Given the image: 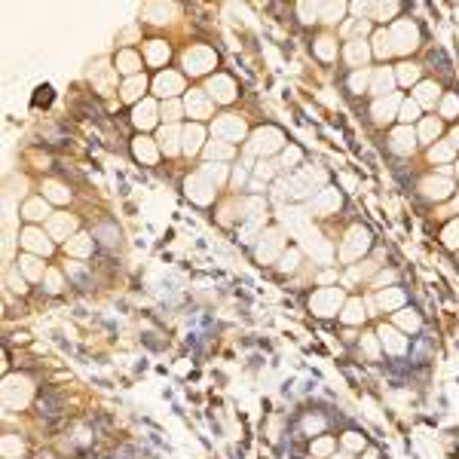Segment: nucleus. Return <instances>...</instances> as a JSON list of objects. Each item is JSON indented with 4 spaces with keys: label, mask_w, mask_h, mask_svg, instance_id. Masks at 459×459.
<instances>
[{
    "label": "nucleus",
    "mask_w": 459,
    "mask_h": 459,
    "mask_svg": "<svg viewBox=\"0 0 459 459\" xmlns=\"http://www.w3.org/2000/svg\"><path fill=\"white\" fill-rule=\"evenodd\" d=\"M389 40H392V52H410L417 46V28L410 21H398V25L389 31Z\"/></svg>",
    "instance_id": "obj_1"
},
{
    "label": "nucleus",
    "mask_w": 459,
    "mask_h": 459,
    "mask_svg": "<svg viewBox=\"0 0 459 459\" xmlns=\"http://www.w3.org/2000/svg\"><path fill=\"white\" fill-rule=\"evenodd\" d=\"M211 62H214V55L209 52V49H190L187 55H184V64H187V71H193V74H202V71H209L211 67Z\"/></svg>",
    "instance_id": "obj_2"
},
{
    "label": "nucleus",
    "mask_w": 459,
    "mask_h": 459,
    "mask_svg": "<svg viewBox=\"0 0 459 459\" xmlns=\"http://www.w3.org/2000/svg\"><path fill=\"white\" fill-rule=\"evenodd\" d=\"M279 132L275 129H260L257 135H254V150H263V153H270V150H275L279 147Z\"/></svg>",
    "instance_id": "obj_3"
},
{
    "label": "nucleus",
    "mask_w": 459,
    "mask_h": 459,
    "mask_svg": "<svg viewBox=\"0 0 459 459\" xmlns=\"http://www.w3.org/2000/svg\"><path fill=\"white\" fill-rule=\"evenodd\" d=\"M156 107H153V101H141V104L135 107V125L138 129H150V125L156 123Z\"/></svg>",
    "instance_id": "obj_4"
},
{
    "label": "nucleus",
    "mask_w": 459,
    "mask_h": 459,
    "mask_svg": "<svg viewBox=\"0 0 459 459\" xmlns=\"http://www.w3.org/2000/svg\"><path fill=\"white\" fill-rule=\"evenodd\" d=\"M156 92H159L163 98H166V95H175V92H181V77H178V74H171V71H168V74H159V77H156Z\"/></svg>",
    "instance_id": "obj_5"
},
{
    "label": "nucleus",
    "mask_w": 459,
    "mask_h": 459,
    "mask_svg": "<svg viewBox=\"0 0 459 459\" xmlns=\"http://www.w3.org/2000/svg\"><path fill=\"white\" fill-rule=\"evenodd\" d=\"M413 144H417V135H413L410 129H401V132L392 135V150H398V153L413 150Z\"/></svg>",
    "instance_id": "obj_6"
},
{
    "label": "nucleus",
    "mask_w": 459,
    "mask_h": 459,
    "mask_svg": "<svg viewBox=\"0 0 459 459\" xmlns=\"http://www.w3.org/2000/svg\"><path fill=\"white\" fill-rule=\"evenodd\" d=\"M21 242H25V248L31 251H49V242H46V236L40 233V230H25V236H21Z\"/></svg>",
    "instance_id": "obj_7"
},
{
    "label": "nucleus",
    "mask_w": 459,
    "mask_h": 459,
    "mask_svg": "<svg viewBox=\"0 0 459 459\" xmlns=\"http://www.w3.org/2000/svg\"><path fill=\"white\" fill-rule=\"evenodd\" d=\"M187 110H190V117H209V101L202 98V92H190L187 95Z\"/></svg>",
    "instance_id": "obj_8"
},
{
    "label": "nucleus",
    "mask_w": 459,
    "mask_h": 459,
    "mask_svg": "<svg viewBox=\"0 0 459 459\" xmlns=\"http://www.w3.org/2000/svg\"><path fill=\"white\" fill-rule=\"evenodd\" d=\"M422 190H426V196H432V199H444L447 193H450V184L444 178H432V181L422 184Z\"/></svg>",
    "instance_id": "obj_9"
},
{
    "label": "nucleus",
    "mask_w": 459,
    "mask_h": 459,
    "mask_svg": "<svg viewBox=\"0 0 459 459\" xmlns=\"http://www.w3.org/2000/svg\"><path fill=\"white\" fill-rule=\"evenodd\" d=\"M395 107H398V95H389L386 101H380V104L374 107V117L380 120V123H383V120H392V110H395Z\"/></svg>",
    "instance_id": "obj_10"
},
{
    "label": "nucleus",
    "mask_w": 459,
    "mask_h": 459,
    "mask_svg": "<svg viewBox=\"0 0 459 459\" xmlns=\"http://www.w3.org/2000/svg\"><path fill=\"white\" fill-rule=\"evenodd\" d=\"M389 89H392V74H389L386 67H383V71H376L371 92H376V95H389Z\"/></svg>",
    "instance_id": "obj_11"
},
{
    "label": "nucleus",
    "mask_w": 459,
    "mask_h": 459,
    "mask_svg": "<svg viewBox=\"0 0 459 459\" xmlns=\"http://www.w3.org/2000/svg\"><path fill=\"white\" fill-rule=\"evenodd\" d=\"M199 141H202V129H199V125H190V129L184 132V150L196 153L199 150Z\"/></svg>",
    "instance_id": "obj_12"
},
{
    "label": "nucleus",
    "mask_w": 459,
    "mask_h": 459,
    "mask_svg": "<svg viewBox=\"0 0 459 459\" xmlns=\"http://www.w3.org/2000/svg\"><path fill=\"white\" fill-rule=\"evenodd\" d=\"M214 132H221V135H233V138H239L242 135V120L239 117H230V120H221L214 125Z\"/></svg>",
    "instance_id": "obj_13"
},
{
    "label": "nucleus",
    "mask_w": 459,
    "mask_h": 459,
    "mask_svg": "<svg viewBox=\"0 0 459 459\" xmlns=\"http://www.w3.org/2000/svg\"><path fill=\"white\" fill-rule=\"evenodd\" d=\"M211 95H217L221 101H230V98H233V83H230V80H224V77L211 80Z\"/></svg>",
    "instance_id": "obj_14"
},
{
    "label": "nucleus",
    "mask_w": 459,
    "mask_h": 459,
    "mask_svg": "<svg viewBox=\"0 0 459 459\" xmlns=\"http://www.w3.org/2000/svg\"><path fill=\"white\" fill-rule=\"evenodd\" d=\"M144 86H147V83H144V77H132L129 83L123 86V98H125V101H135V98L144 92Z\"/></svg>",
    "instance_id": "obj_15"
},
{
    "label": "nucleus",
    "mask_w": 459,
    "mask_h": 459,
    "mask_svg": "<svg viewBox=\"0 0 459 459\" xmlns=\"http://www.w3.org/2000/svg\"><path fill=\"white\" fill-rule=\"evenodd\" d=\"M46 214H49V205H46L43 199H31L25 205V217H31V221H40V217H46Z\"/></svg>",
    "instance_id": "obj_16"
},
{
    "label": "nucleus",
    "mask_w": 459,
    "mask_h": 459,
    "mask_svg": "<svg viewBox=\"0 0 459 459\" xmlns=\"http://www.w3.org/2000/svg\"><path fill=\"white\" fill-rule=\"evenodd\" d=\"M159 141H163L166 153H178V129H175V125H168V129L159 132Z\"/></svg>",
    "instance_id": "obj_17"
},
{
    "label": "nucleus",
    "mask_w": 459,
    "mask_h": 459,
    "mask_svg": "<svg viewBox=\"0 0 459 459\" xmlns=\"http://www.w3.org/2000/svg\"><path fill=\"white\" fill-rule=\"evenodd\" d=\"M435 98H438V86L435 83H422L417 89V104H435Z\"/></svg>",
    "instance_id": "obj_18"
},
{
    "label": "nucleus",
    "mask_w": 459,
    "mask_h": 459,
    "mask_svg": "<svg viewBox=\"0 0 459 459\" xmlns=\"http://www.w3.org/2000/svg\"><path fill=\"white\" fill-rule=\"evenodd\" d=\"M135 153H138V159H144V163H153L156 159V150H153V144L147 141V138H138L135 141Z\"/></svg>",
    "instance_id": "obj_19"
},
{
    "label": "nucleus",
    "mask_w": 459,
    "mask_h": 459,
    "mask_svg": "<svg viewBox=\"0 0 459 459\" xmlns=\"http://www.w3.org/2000/svg\"><path fill=\"white\" fill-rule=\"evenodd\" d=\"M117 64H120V71H125V74H132V71H138V67H141V59H138L135 52H123Z\"/></svg>",
    "instance_id": "obj_20"
},
{
    "label": "nucleus",
    "mask_w": 459,
    "mask_h": 459,
    "mask_svg": "<svg viewBox=\"0 0 459 459\" xmlns=\"http://www.w3.org/2000/svg\"><path fill=\"white\" fill-rule=\"evenodd\" d=\"M346 55H349V62H352V64H358V62H364V59H367V46H364L361 40H355V43H349Z\"/></svg>",
    "instance_id": "obj_21"
},
{
    "label": "nucleus",
    "mask_w": 459,
    "mask_h": 459,
    "mask_svg": "<svg viewBox=\"0 0 459 459\" xmlns=\"http://www.w3.org/2000/svg\"><path fill=\"white\" fill-rule=\"evenodd\" d=\"M147 55H150V62H163V59H168V46L159 43V40H150V46H147Z\"/></svg>",
    "instance_id": "obj_22"
},
{
    "label": "nucleus",
    "mask_w": 459,
    "mask_h": 459,
    "mask_svg": "<svg viewBox=\"0 0 459 459\" xmlns=\"http://www.w3.org/2000/svg\"><path fill=\"white\" fill-rule=\"evenodd\" d=\"M417 77H419V67L417 64H401L398 67V80H401V83H417Z\"/></svg>",
    "instance_id": "obj_23"
},
{
    "label": "nucleus",
    "mask_w": 459,
    "mask_h": 459,
    "mask_svg": "<svg viewBox=\"0 0 459 459\" xmlns=\"http://www.w3.org/2000/svg\"><path fill=\"white\" fill-rule=\"evenodd\" d=\"M417 117H419V104H417V101H404V104H401V117H398V120L410 123V120H417Z\"/></svg>",
    "instance_id": "obj_24"
},
{
    "label": "nucleus",
    "mask_w": 459,
    "mask_h": 459,
    "mask_svg": "<svg viewBox=\"0 0 459 459\" xmlns=\"http://www.w3.org/2000/svg\"><path fill=\"white\" fill-rule=\"evenodd\" d=\"M21 270H25L31 279H43V267H40L34 257H25V260H21Z\"/></svg>",
    "instance_id": "obj_25"
},
{
    "label": "nucleus",
    "mask_w": 459,
    "mask_h": 459,
    "mask_svg": "<svg viewBox=\"0 0 459 459\" xmlns=\"http://www.w3.org/2000/svg\"><path fill=\"white\" fill-rule=\"evenodd\" d=\"M438 132H441V123L438 120H426V123H422V138H426V141L438 138Z\"/></svg>",
    "instance_id": "obj_26"
},
{
    "label": "nucleus",
    "mask_w": 459,
    "mask_h": 459,
    "mask_svg": "<svg viewBox=\"0 0 459 459\" xmlns=\"http://www.w3.org/2000/svg\"><path fill=\"white\" fill-rule=\"evenodd\" d=\"M46 196L55 199V202H64V199H67V193H64L62 184H46Z\"/></svg>",
    "instance_id": "obj_27"
},
{
    "label": "nucleus",
    "mask_w": 459,
    "mask_h": 459,
    "mask_svg": "<svg viewBox=\"0 0 459 459\" xmlns=\"http://www.w3.org/2000/svg\"><path fill=\"white\" fill-rule=\"evenodd\" d=\"M52 230H55V233H71V230H74V217H55Z\"/></svg>",
    "instance_id": "obj_28"
},
{
    "label": "nucleus",
    "mask_w": 459,
    "mask_h": 459,
    "mask_svg": "<svg viewBox=\"0 0 459 459\" xmlns=\"http://www.w3.org/2000/svg\"><path fill=\"white\" fill-rule=\"evenodd\" d=\"M163 117H166L168 123H175V120L181 117V104H178V101H168V104L163 107Z\"/></svg>",
    "instance_id": "obj_29"
},
{
    "label": "nucleus",
    "mask_w": 459,
    "mask_h": 459,
    "mask_svg": "<svg viewBox=\"0 0 459 459\" xmlns=\"http://www.w3.org/2000/svg\"><path fill=\"white\" fill-rule=\"evenodd\" d=\"M456 110H459V98H456V95L444 98V104H441V113H444V117H453Z\"/></svg>",
    "instance_id": "obj_30"
},
{
    "label": "nucleus",
    "mask_w": 459,
    "mask_h": 459,
    "mask_svg": "<svg viewBox=\"0 0 459 459\" xmlns=\"http://www.w3.org/2000/svg\"><path fill=\"white\" fill-rule=\"evenodd\" d=\"M361 315H364V313H361V303L352 300V303L346 306V315H343V318H346V321H361Z\"/></svg>",
    "instance_id": "obj_31"
},
{
    "label": "nucleus",
    "mask_w": 459,
    "mask_h": 459,
    "mask_svg": "<svg viewBox=\"0 0 459 459\" xmlns=\"http://www.w3.org/2000/svg\"><path fill=\"white\" fill-rule=\"evenodd\" d=\"M450 153H453V147L450 144H438V147H432V159H450Z\"/></svg>",
    "instance_id": "obj_32"
},
{
    "label": "nucleus",
    "mask_w": 459,
    "mask_h": 459,
    "mask_svg": "<svg viewBox=\"0 0 459 459\" xmlns=\"http://www.w3.org/2000/svg\"><path fill=\"white\" fill-rule=\"evenodd\" d=\"M205 153H209V156H217V159H221V156H230V153H233V150H230L227 144H217V141H214V144H209V150H205Z\"/></svg>",
    "instance_id": "obj_33"
},
{
    "label": "nucleus",
    "mask_w": 459,
    "mask_h": 459,
    "mask_svg": "<svg viewBox=\"0 0 459 459\" xmlns=\"http://www.w3.org/2000/svg\"><path fill=\"white\" fill-rule=\"evenodd\" d=\"M343 441H346V447H352V450H361V447H364V438H361V435H355V432H346V438H343Z\"/></svg>",
    "instance_id": "obj_34"
},
{
    "label": "nucleus",
    "mask_w": 459,
    "mask_h": 459,
    "mask_svg": "<svg viewBox=\"0 0 459 459\" xmlns=\"http://www.w3.org/2000/svg\"><path fill=\"white\" fill-rule=\"evenodd\" d=\"M364 86H367V71H361V74L352 77V92H361Z\"/></svg>",
    "instance_id": "obj_35"
},
{
    "label": "nucleus",
    "mask_w": 459,
    "mask_h": 459,
    "mask_svg": "<svg viewBox=\"0 0 459 459\" xmlns=\"http://www.w3.org/2000/svg\"><path fill=\"white\" fill-rule=\"evenodd\" d=\"M398 300H401V294H398V291H389V294L380 297V303H383V306H395Z\"/></svg>",
    "instance_id": "obj_36"
},
{
    "label": "nucleus",
    "mask_w": 459,
    "mask_h": 459,
    "mask_svg": "<svg viewBox=\"0 0 459 459\" xmlns=\"http://www.w3.org/2000/svg\"><path fill=\"white\" fill-rule=\"evenodd\" d=\"M334 40H318V55H325V59H331V52H334V46H331Z\"/></svg>",
    "instance_id": "obj_37"
},
{
    "label": "nucleus",
    "mask_w": 459,
    "mask_h": 459,
    "mask_svg": "<svg viewBox=\"0 0 459 459\" xmlns=\"http://www.w3.org/2000/svg\"><path fill=\"white\" fill-rule=\"evenodd\" d=\"M86 248H89V242H86V236H77V242H71V251H77V254H83Z\"/></svg>",
    "instance_id": "obj_38"
},
{
    "label": "nucleus",
    "mask_w": 459,
    "mask_h": 459,
    "mask_svg": "<svg viewBox=\"0 0 459 459\" xmlns=\"http://www.w3.org/2000/svg\"><path fill=\"white\" fill-rule=\"evenodd\" d=\"M297 159H300V150H297V147H288V150H285V166L297 163Z\"/></svg>",
    "instance_id": "obj_39"
},
{
    "label": "nucleus",
    "mask_w": 459,
    "mask_h": 459,
    "mask_svg": "<svg viewBox=\"0 0 459 459\" xmlns=\"http://www.w3.org/2000/svg\"><path fill=\"white\" fill-rule=\"evenodd\" d=\"M257 175H260V178H270V175H272V163H260V166H257Z\"/></svg>",
    "instance_id": "obj_40"
},
{
    "label": "nucleus",
    "mask_w": 459,
    "mask_h": 459,
    "mask_svg": "<svg viewBox=\"0 0 459 459\" xmlns=\"http://www.w3.org/2000/svg\"><path fill=\"white\" fill-rule=\"evenodd\" d=\"M447 242H450V245L459 242V227H450V230H447Z\"/></svg>",
    "instance_id": "obj_41"
},
{
    "label": "nucleus",
    "mask_w": 459,
    "mask_h": 459,
    "mask_svg": "<svg viewBox=\"0 0 459 459\" xmlns=\"http://www.w3.org/2000/svg\"><path fill=\"white\" fill-rule=\"evenodd\" d=\"M313 450H315V453H328V450H331V441H328V438H325V441H318Z\"/></svg>",
    "instance_id": "obj_42"
},
{
    "label": "nucleus",
    "mask_w": 459,
    "mask_h": 459,
    "mask_svg": "<svg viewBox=\"0 0 459 459\" xmlns=\"http://www.w3.org/2000/svg\"><path fill=\"white\" fill-rule=\"evenodd\" d=\"M453 144H456V147H459V129H456V132H453Z\"/></svg>",
    "instance_id": "obj_43"
}]
</instances>
